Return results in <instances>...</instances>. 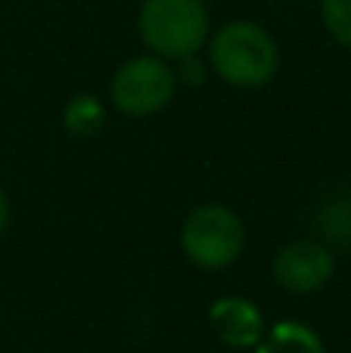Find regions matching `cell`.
Listing matches in <instances>:
<instances>
[{
	"label": "cell",
	"instance_id": "6da1fadb",
	"mask_svg": "<svg viewBox=\"0 0 351 353\" xmlns=\"http://www.w3.org/2000/svg\"><path fill=\"white\" fill-rule=\"evenodd\" d=\"M209 62L221 81L240 90L265 87L280 68V47L267 28L249 19L221 25L209 43Z\"/></svg>",
	"mask_w": 351,
	"mask_h": 353
},
{
	"label": "cell",
	"instance_id": "7a4b0ae2",
	"mask_svg": "<svg viewBox=\"0 0 351 353\" xmlns=\"http://www.w3.org/2000/svg\"><path fill=\"white\" fill-rule=\"evenodd\" d=\"M137 28L153 56L180 62L205 47L209 10L202 0H143Z\"/></svg>",
	"mask_w": 351,
	"mask_h": 353
},
{
	"label": "cell",
	"instance_id": "3957f363",
	"mask_svg": "<svg viewBox=\"0 0 351 353\" xmlns=\"http://www.w3.org/2000/svg\"><path fill=\"white\" fill-rule=\"evenodd\" d=\"M180 248L196 267L224 270L246 248V226L227 205H199L180 230Z\"/></svg>",
	"mask_w": 351,
	"mask_h": 353
},
{
	"label": "cell",
	"instance_id": "277c9868",
	"mask_svg": "<svg viewBox=\"0 0 351 353\" xmlns=\"http://www.w3.org/2000/svg\"><path fill=\"white\" fill-rule=\"evenodd\" d=\"M178 93V74L162 56H134L115 72L109 97L118 112L131 118H149L162 112Z\"/></svg>",
	"mask_w": 351,
	"mask_h": 353
},
{
	"label": "cell",
	"instance_id": "5b68a950",
	"mask_svg": "<svg viewBox=\"0 0 351 353\" xmlns=\"http://www.w3.org/2000/svg\"><path fill=\"white\" fill-rule=\"evenodd\" d=\"M271 270L280 288L292 294H311L321 292L333 279L336 257L333 248L323 245L321 239H296L274 254Z\"/></svg>",
	"mask_w": 351,
	"mask_h": 353
},
{
	"label": "cell",
	"instance_id": "8992f818",
	"mask_svg": "<svg viewBox=\"0 0 351 353\" xmlns=\"http://www.w3.org/2000/svg\"><path fill=\"white\" fill-rule=\"evenodd\" d=\"M209 319L215 325V332L221 335V341L230 344V347H255L265 335V319H261L258 307L246 298H236V294L218 298L211 304Z\"/></svg>",
	"mask_w": 351,
	"mask_h": 353
},
{
	"label": "cell",
	"instance_id": "52a82bcc",
	"mask_svg": "<svg viewBox=\"0 0 351 353\" xmlns=\"http://www.w3.org/2000/svg\"><path fill=\"white\" fill-rule=\"evenodd\" d=\"M255 353H327V347L311 325L283 319L267 335H261V341L255 344Z\"/></svg>",
	"mask_w": 351,
	"mask_h": 353
},
{
	"label": "cell",
	"instance_id": "ba28073f",
	"mask_svg": "<svg viewBox=\"0 0 351 353\" xmlns=\"http://www.w3.org/2000/svg\"><path fill=\"white\" fill-rule=\"evenodd\" d=\"M314 223L323 245L348 248L351 245V189H339V192L327 195L323 205L317 208Z\"/></svg>",
	"mask_w": 351,
	"mask_h": 353
},
{
	"label": "cell",
	"instance_id": "9c48e42d",
	"mask_svg": "<svg viewBox=\"0 0 351 353\" xmlns=\"http://www.w3.org/2000/svg\"><path fill=\"white\" fill-rule=\"evenodd\" d=\"M106 124V112H103V103L91 93H81L75 97L72 103L66 105V128L68 134L75 137H93L99 128Z\"/></svg>",
	"mask_w": 351,
	"mask_h": 353
},
{
	"label": "cell",
	"instance_id": "30bf717a",
	"mask_svg": "<svg viewBox=\"0 0 351 353\" xmlns=\"http://www.w3.org/2000/svg\"><path fill=\"white\" fill-rule=\"evenodd\" d=\"M321 16L330 37L351 50V0H321Z\"/></svg>",
	"mask_w": 351,
	"mask_h": 353
},
{
	"label": "cell",
	"instance_id": "8fae6325",
	"mask_svg": "<svg viewBox=\"0 0 351 353\" xmlns=\"http://www.w3.org/2000/svg\"><path fill=\"white\" fill-rule=\"evenodd\" d=\"M178 84H190V87H199L205 81V65H202V59H199V53L196 56H187V59H180L178 62Z\"/></svg>",
	"mask_w": 351,
	"mask_h": 353
},
{
	"label": "cell",
	"instance_id": "7c38bea8",
	"mask_svg": "<svg viewBox=\"0 0 351 353\" xmlns=\"http://www.w3.org/2000/svg\"><path fill=\"white\" fill-rule=\"evenodd\" d=\"M6 226H10V199H6L3 186H0V236L6 232Z\"/></svg>",
	"mask_w": 351,
	"mask_h": 353
},
{
	"label": "cell",
	"instance_id": "4fadbf2b",
	"mask_svg": "<svg viewBox=\"0 0 351 353\" xmlns=\"http://www.w3.org/2000/svg\"><path fill=\"white\" fill-rule=\"evenodd\" d=\"M280 3H298V0H280Z\"/></svg>",
	"mask_w": 351,
	"mask_h": 353
}]
</instances>
